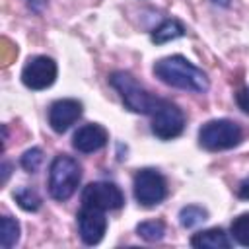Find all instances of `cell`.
Here are the masks:
<instances>
[{"label": "cell", "instance_id": "15", "mask_svg": "<svg viewBox=\"0 0 249 249\" xmlns=\"http://www.w3.org/2000/svg\"><path fill=\"white\" fill-rule=\"evenodd\" d=\"M206 218H208V212L196 204H189V206L181 208V212H179V222L183 228H195V226L202 224Z\"/></svg>", "mask_w": 249, "mask_h": 249}, {"label": "cell", "instance_id": "23", "mask_svg": "<svg viewBox=\"0 0 249 249\" xmlns=\"http://www.w3.org/2000/svg\"><path fill=\"white\" fill-rule=\"evenodd\" d=\"M8 173H10V165L8 163H2V183H6Z\"/></svg>", "mask_w": 249, "mask_h": 249}, {"label": "cell", "instance_id": "1", "mask_svg": "<svg viewBox=\"0 0 249 249\" xmlns=\"http://www.w3.org/2000/svg\"><path fill=\"white\" fill-rule=\"evenodd\" d=\"M154 74L167 86L195 93H204L210 88L208 76L181 54H173L158 60L154 64Z\"/></svg>", "mask_w": 249, "mask_h": 249}, {"label": "cell", "instance_id": "22", "mask_svg": "<svg viewBox=\"0 0 249 249\" xmlns=\"http://www.w3.org/2000/svg\"><path fill=\"white\" fill-rule=\"evenodd\" d=\"M237 195H239V198H249V177L243 179V181L239 183V187H237Z\"/></svg>", "mask_w": 249, "mask_h": 249}, {"label": "cell", "instance_id": "12", "mask_svg": "<svg viewBox=\"0 0 249 249\" xmlns=\"http://www.w3.org/2000/svg\"><path fill=\"white\" fill-rule=\"evenodd\" d=\"M191 245L196 249H228L230 239H228V233H224V230L210 228V230H204L193 235Z\"/></svg>", "mask_w": 249, "mask_h": 249}, {"label": "cell", "instance_id": "7", "mask_svg": "<svg viewBox=\"0 0 249 249\" xmlns=\"http://www.w3.org/2000/svg\"><path fill=\"white\" fill-rule=\"evenodd\" d=\"M82 202L86 206H93V208H99V210H117V208L123 206L124 196H123L121 189L115 183L97 181V183H89L84 189Z\"/></svg>", "mask_w": 249, "mask_h": 249}, {"label": "cell", "instance_id": "4", "mask_svg": "<svg viewBox=\"0 0 249 249\" xmlns=\"http://www.w3.org/2000/svg\"><path fill=\"white\" fill-rule=\"evenodd\" d=\"M243 138V130L237 123L228 121V119H216L208 121L200 126L198 130V142L202 148L210 152H220V150H230L237 146Z\"/></svg>", "mask_w": 249, "mask_h": 249}, {"label": "cell", "instance_id": "10", "mask_svg": "<svg viewBox=\"0 0 249 249\" xmlns=\"http://www.w3.org/2000/svg\"><path fill=\"white\" fill-rule=\"evenodd\" d=\"M82 117V103L78 99H58L49 109V124L54 132H66Z\"/></svg>", "mask_w": 249, "mask_h": 249}, {"label": "cell", "instance_id": "2", "mask_svg": "<svg viewBox=\"0 0 249 249\" xmlns=\"http://www.w3.org/2000/svg\"><path fill=\"white\" fill-rule=\"evenodd\" d=\"M82 179L80 163L70 156H56L49 169V193L54 200H66L74 195Z\"/></svg>", "mask_w": 249, "mask_h": 249}, {"label": "cell", "instance_id": "8", "mask_svg": "<svg viewBox=\"0 0 249 249\" xmlns=\"http://www.w3.org/2000/svg\"><path fill=\"white\" fill-rule=\"evenodd\" d=\"M56 80V62L49 56H33L21 70V82L29 89H45Z\"/></svg>", "mask_w": 249, "mask_h": 249}, {"label": "cell", "instance_id": "18", "mask_svg": "<svg viewBox=\"0 0 249 249\" xmlns=\"http://www.w3.org/2000/svg\"><path fill=\"white\" fill-rule=\"evenodd\" d=\"M14 196H16V202H18L23 210H27V212H35V210H39V206H41V196H39L33 189H27V187L18 189Z\"/></svg>", "mask_w": 249, "mask_h": 249}, {"label": "cell", "instance_id": "9", "mask_svg": "<svg viewBox=\"0 0 249 249\" xmlns=\"http://www.w3.org/2000/svg\"><path fill=\"white\" fill-rule=\"evenodd\" d=\"M78 230H80V237L86 245L99 243L107 230V218H105L103 210L84 204V208L78 212Z\"/></svg>", "mask_w": 249, "mask_h": 249}, {"label": "cell", "instance_id": "21", "mask_svg": "<svg viewBox=\"0 0 249 249\" xmlns=\"http://www.w3.org/2000/svg\"><path fill=\"white\" fill-rule=\"evenodd\" d=\"M47 2L49 0H25V4L29 6V10H33V12H43V8L47 6Z\"/></svg>", "mask_w": 249, "mask_h": 249}, {"label": "cell", "instance_id": "5", "mask_svg": "<svg viewBox=\"0 0 249 249\" xmlns=\"http://www.w3.org/2000/svg\"><path fill=\"white\" fill-rule=\"evenodd\" d=\"M185 128V117L183 111L165 99H160L158 107L152 113V132L161 140H171L179 136Z\"/></svg>", "mask_w": 249, "mask_h": 249}, {"label": "cell", "instance_id": "17", "mask_svg": "<svg viewBox=\"0 0 249 249\" xmlns=\"http://www.w3.org/2000/svg\"><path fill=\"white\" fill-rule=\"evenodd\" d=\"M231 235L239 245L249 247V212L239 214L231 222Z\"/></svg>", "mask_w": 249, "mask_h": 249}, {"label": "cell", "instance_id": "6", "mask_svg": "<svg viewBox=\"0 0 249 249\" xmlns=\"http://www.w3.org/2000/svg\"><path fill=\"white\" fill-rule=\"evenodd\" d=\"M134 198L142 206H156L167 195V183L156 169H140L134 175Z\"/></svg>", "mask_w": 249, "mask_h": 249}, {"label": "cell", "instance_id": "14", "mask_svg": "<svg viewBox=\"0 0 249 249\" xmlns=\"http://www.w3.org/2000/svg\"><path fill=\"white\" fill-rule=\"evenodd\" d=\"M19 239V224L12 216H2L0 220V245L4 249L16 245Z\"/></svg>", "mask_w": 249, "mask_h": 249}, {"label": "cell", "instance_id": "19", "mask_svg": "<svg viewBox=\"0 0 249 249\" xmlns=\"http://www.w3.org/2000/svg\"><path fill=\"white\" fill-rule=\"evenodd\" d=\"M43 163V150L41 148H31L21 156V167L29 173H35Z\"/></svg>", "mask_w": 249, "mask_h": 249}, {"label": "cell", "instance_id": "24", "mask_svg": "<svg viewBox=\"0 0 249 249\" xmlns=\"http://www.w3.org/2000/svg\"><path fill=\"white\" fill-rule=\"evenodd\" d=\"M212 4H218V6H230V0H212Z\"/></svg>", "mask_w": 249, "mask_h": 249}, {"label": "cell", "instance_id": "20", "mask_svg": "<svg viewBox=\"0 0 249 249\" xmlns=\"http://www.w3.org/2000/svg\"><path fill=\"white\" fill-rule=\"evenodd\" d=\"M235 101H237L239 109H243V111L249 115V88L239 89V91H237V95H235Z\"/></svg>", "mask_w": 249, "mask_h": 249}, {"label": "cell", "instance_id": "3", "mask_svg": "<svg viewBox=\"0 0 249 249\" xmlns=\"http://www.w3.org/2000/svg\"><path fill=\"white\" fill-rule=\"evenodd\" d=\"M109 82L119 91V95L124 101V105L130 111H134V113H142V115L154 113V109L160 103V99H156L154 95H150L134 80V76H130L128 72H113L111 78H109Z\"/></svg>", "mask_w": 249, "mask_h": 249}, {"label": "cell", "instance_id": "16", "mask_svg": "<svg viewBox=\"0 0 249 249\" xmlns=\"http://www.w3.org/2000/svg\"><path fill=\"white\" fill-rule=\"evenodd\" d=\"M136 231H138V235H140L142 239H146V241H160V239L163 237V233H165V226H163V222H160V220H150V222L138 224Z\"/></svg>", "mask_w": 249, "mask_h": 249}, {"label": "cell", "instance_id": "11", "mask_svg": "<svg viewBox=\"0 0 249 249\" xmlns=\"http://www.w3.org/2000/svg\"><path fill=\"white\" fill-rule=\"evenodd\" d=\"M107 130L101 124H84L82 128H78V132L74 134V148L82 154H91L101 150L107 144Z\"/></svg>", "mask_w": 249, "mask_h": 249}, {"label": "cell", "instance_id": "13", "mask_svg": "<svg viewBox=\"0 0 249 249\" xmlns=\"http://www.w3.org/2000/svg\"><path fill=\"white\" fill-rule=\"evenodd\" d=\"M183 35H185V27H183L181 21H177V19H165L160 27L154 29V33H152V41L158 43V45H161V43L173 41V39L183 37Z\"/></svg>", "mask_w": 249, "mask_h": 249}]
</instances>
